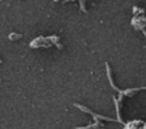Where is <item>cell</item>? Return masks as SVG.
<instances>
[{
	"instance_id": "1",
	"label": "cell",
	"mask_w": 146,
	"mask_h": 129,
	"mask_svg": "<svg viewBox=\"0 0 146 129\" xmlns=\"http://www.w3.org/2000/svg\"><path fill=\"white\" fill-rule=\"evenodd\" d=\"M143 33H144V34H145V37H146V31H145V30H143Z\"/></svg>"
}]
</instances>
